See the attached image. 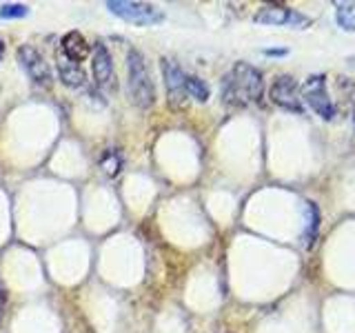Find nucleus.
I'll list each match as a JSON object with an SVG mask.
<instances>
[{
	"mask_svg": "<svg viewBox=\"0 0 355 333\" xmlns=\"http://www.w3.org/2000/svg\"><path fill=\"white\" fill-rule=\"evenodd\" d=\"M262 92V74L249 62H236L222 78V103L229 107H249L260 103Z\"/></svg>",
	"mask_w": 355,
	"mask_h": 333,
	"instance_id": "obj_1",
	"label": "nucleus"
},
{
	"mask_svg": "<svg viewBox=\"0 0 355 333\" xmlns=\"http://www.w3.org/2000/svg\"><path fill=\"white\" fill-rule=\"evenodd\" d=\"M127 92L131 103L140 109H149L155 103V85L149 65L138 49H131L127 56Z\"/></svg>",
	"mask_w": 355,
	"mask_h": 333,
	"instance_id": "obj_2",
	"label": "nucleus"
},
{
	"mask_svg": "<svg viewBox=\"0 0 355 333\" xmlns=\"http://www.w3.org/2000/svg\"><path fill=\"white\" fill-rule=\"evenodd\" d=\"M300 96L304 103L315 111L322 120H333L338 116V107L329 96L327 89V76L324 74H313L300 87Z\"/></svg>",
	"mask_w": 355,
	"mask_h": 333,
	"instance_id": "obj_3",
	"label": "nucleus"
},
{
	"mask_svg": "<svg viewBox=\"0 0 355 333\" xmlns=\"http://www.w3.org/2000/svg\"><path fill=\"white\" fill-rule=\"evenodd\" d=\"M107 7L114 16L131 22V25L147 27V25H158V22L164 20V14L160 7L149 5V3H140V0H136V3H133V0H109Z\"/></svg>",
	"mask_w": 355,
	"mask_h": 333,
	"instance_id": "obj_4",
	"label": "nucleus"
},
{
	"mask_svg": "<svg viewBox=\"0 0 355 333\" xmlns=\"http://www.w3.org/2000/svg\"><path fill=\"white\" fill-rule=\"evenodd\" d=\"M269 98L275 107H280L284 111L304 114V103H302V96H300V85L293 76H288V74L277 76L269 89Z\"/></svg>",
	"mask_w": 355,
	"mask_h": 333,
	"instance_id": "obj_5",
	"label": "nucleus"
},
{
	"mask_svg": "<svg viewBox=\"0 0 355 333\" xmlns=\"http://www.w3.org/2000/svg\"><path fill=\"white\" fill-rule=\"evenodd\" d=\"M18 62L33 85H40V87L51 85V67L36 47H31V44H22V47L18 49Z\"/></svg>",
	"mask_w": 355,
	"mask_h": 333,
	"instance_id": "obj_6",
	"label": "nucleus"
},
{
	"mask_svg": "<svg viewBox=\"0 0 355 333\" xmlns=\"http://www.w3.org/2000/svg\"><path fill=\"white\" fill-rule=\"evenodd\" d=\"M160 69L164 78V87H166V98H169L171 107H184L187 105V76L180 69V65L171 58H162L160 60Z\"/></svg>",
	"mask_w": 355,
	"mask_h": 333,
	"instance_id": "obj_7",
	"label": "nucleus"
},
{
	"mask_svg": "<svg viewBox=\"0 0 355 333\" xmlns=\"http://www.w3.org/2000/svg\"><path fill=\"white\" fill-rule=\"evenodd\" d=\"M255 22L260 25H295L297 29H304L309 25V18H304L302 14H297L295 9L286 7V5H277V3H269V5H262L255 14Z\"/></svg>",
	"mask_w": 355,
	"mask_h": 333,
	"instance_id": "obj_8",
	"label": "nucleus"
},
{
	"mask_svg": "<svg viewBox=\"0 0 355 333\" xmlns=\"http://www.w3.org/2000/svg\"><path fill=\"white\" fill-rule=\"evenodd\" d=\"M92 71L94 80L100 89H109L114 85V62H111V53L105 42H96L92 51Z\"/></svg>",
	"mask_w": 355,
	"mask_h": 333,
	"instance_id": "obj_9",
	"label": "nucleus"
},
{
	"mask_svg": "<svg viewBox=\"0 0 355 333\" xmlns=\"http://www.w3.org/2000/svg\"><path fill=\"white\" fill-rule=\"evenodd\" d=\"M60 49L64 53L67 60L71 62H83L85 58H89V53H92V47H89L87 38L83 36L80 31H69L67 36H62L60 40Z\"/></svg>",
	"mask_w": 355,
	"mask_h": 333,
	"instance_id": "obj_10",
	"label": "nucleus"
},
{
	"mask_svg": "<svg viewBox=\"0 0 355 333\" xmlns=\"http://www.w3.org/2000/svg\"><path fill=\"white\" fill-rule=\"evenodd\" d=\"M58 76H60V83L67 87H85L87 85V74L80 65H76L67 58H58Z\"/></svg>",
	"mask_w": 355,
	"mask_h": 333,
	"instance_id": "obj_11",
	"label": "nucleus"
},
{
	"mask_svg": "<svg viewBox=\"0 0 355 333\" xmlns=\"http://www.w3.org/2000/svg\"><path fill=\"white\" fill-rule=\"evenodd\" d=\"M98 166H100V171H103L107 178L120 176L122 166H125V158H122V151L120 149H114V147L105 149L103 155H100V160H98Z\"/></svg>",
	"mask_w": 355,
	"mask_h": 333,
	"instance_id": "obj_12",
	"label": "nucleus"
},
{
	"mask_svg": "<svg viewBox=\"0 0 355 333\" xmlns=\"http://www.w3.org/2000/svg\"><path fill=\"white\" fill-rule=\"evenodd\" d=\"M336 7V20L344 31H355V3L349 0H340L333 5Z\"/></svg>",
	"mask_w": 355,
	"mask_h": 333,
	"instance_id": "obj_13",
	"label": "nucleus"
},
{
	"mask_svg": "<svg viewBox=\"0 0 355 333\" xmlns=\"http://www.w3.org/2000/svg\"><path fill=\"white\" fill-rule=\"evenodd\" d=\"M187 96H191L196 98L198 103H207L209 100V85L202 80V78H198V76H187Z\"/></svg>",
	"mask_w": 355,
	"mask_h": 333,
	"instance_id": "obj_14",
	"label": "nucleus"
},
{
	"mask_svg": "<svg viewBox=\"0 0 355 333\" xmlns=\"http://www.w3.org/2000/svg\"><path fill=\"white\" fill-rule=\"evenodd\" d=\"M306 211H309V229H306V244H311V238L315 236V231L320 227V211L313 203H306Z\"/></svg>",
	"mask_w": 355,
	"mask_h": 333,
	"instance_id": "obj_15",
	"label": "nucleus"
},
{
	"mask_svg": "<svg viewBox=\"0 0 355 333\" xmlns=\"http://www.w3.org/2000/svg\"><path fill=\"white\" fill-rule=\"evenodd\" d=\"M29 9L25 5H3L0 7V18H25Z\"/></svg>",
	"mask_w": 355,
	"mask_h": 333,
	"instance_id": "obj_16",
	"label": "nucleus"
},
{
	"mask_svg": "<svg viewBox=\"0 0 355 333\" xmlns=\"http://www.w3.org/2000/svg\"><path fill=\"white\" fill-rule=\"evenodd\" d=\"M264 53H269V56H282V53H286V49H266Z\"/></svg>",
	"mask_w": 355,
	"mask_h": 333,
	"instance_id": "obj_17",
	"label": "nucleus"
},
{
	"mask_svg": "<svg viewBox=\"0 0 355 333\" xmlns=\"http://www.w3.org/2000/svg\"><path fill=\"white\" fill-rule=\"evenodd\" d=\"M3 56H5V40L0 38V62H3Z\"/></svg>",
	"mask_w": 355,
	"mask_h": 333,
	"instance_id": "obj_18",
	"label": "nucleus"
},
{
	"mask_svg": "<svg viewBox=\"0 0 355 333\" xmlns=\"http://www.w3.org/2000/svg\"><path fill=\"white\" fill-rule=\"evenodd\" d=\"M353 127H355V109H353Z\"/></svg>",
	"mask_w": 355,
	"mask_h": 333,
	"instance_id": "obj_19",
	"label": "nucleus"
}]
</instances>
